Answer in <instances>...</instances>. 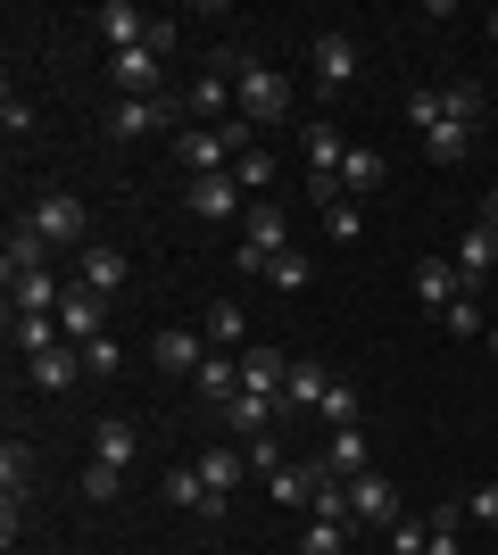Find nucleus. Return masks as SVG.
<instances>
[{"label":"nucleus","instance_id":"obj_22","mask_svg":"<svg viewBox=\"0 0 498 555\" xmlns=\"http://www.w3.org/2000/svg\"><path fill=\"white\" fill-rule=\"evenodd\" d=\"M133 448H142V431H133L125 415H100V423H92V456H100V464H117V473H125V464H133Z\"/></svg>","mask_w":498,"mask_h":555},{"label":"nucleus","instance_id":"obj_41","mask_svg":"<svg viewBox=\"0 0 498 555\" xmlns=\"http://www.w3.org/2000/svg\"><path fill=\"white\" fill-rule=\"evenodd\" d=\"M424 539H432V522H416V514L391 522V555H424Z\"/></svg>","mask_w":498,"mask_h":555},{"label":"nucleus","instance_id":"obj_16","mask_svg":"<svg viewBox=\"0 0 498 555\" xmlns=\"http://www.w3.org/2000/svg\"><path fill=\"white\" fill-rule=\"evenodd\" d=\"M349 498H357V522H374V531H391V522H399V481H382V473H357Z\"/></svg>","mask_w":498,"mask_h":555},{"label":"nucleus","instance_id":"obj_21","mask_svg":"<svg viewBox=\"0 0 498 555\" xmlns=\"http://www.w3.org/2000/svg\"><path fill=\"white\" fill-rule=\"evenodd\" d=\"M490 266H498V232L474 224L465 241H457V274H465V291H482V282H490Z\"/></svg>","mask_w":498,"mask_h":555},{"label":"nucleus","instance_id":"obj_34","mask_svg":"<svg viewBox=\"0 0 498 555\" xmlns=\"http://www.w3.org/2000/svg\"><path fill=\"white\" fill-rule=\"evenodd\" d=\"M424 522H432L424 555H465V531H457V522H465V506H440V514H424Z\"/></svg>","mask_w":498,"mask_h":555},{"label":"nucleus","instance_id":"obj_47","mask_svg":"<svg viewBox=\"0 0 498 555\" xmlns=\"http://www.w3.org/2000/svg\"><path fill=\"white\" fill-rule=\"evenodd\" d=\"M440 324H449V332H457V340H474V332H482V307H474V299H457V307H449V315H440Z\"/></svg>","mask_w":498,"mask_h":555},{"label":"nucleus","instance_id":"obj_39","mask_svg":"<svg viewBox=\"0 0 498 555\" xmlns=\"http://www.w3.org/2000/svg\"><path fill=\"white\" fill-rule=\"evenodd\" d=\"M117 489H125V473H117V464H84V498H92V506H108V498H117Z\"/></svg>","mask_w":498,"mask_h":555},{"label":"nucleus","instance_id":"obj_42","mask_svg":"<svg viewBox=\"0 0 498 555\" xmlns=\"http://www.w3.org/2000/svg\"><path fill=\"white\" fill-rule=\"evenodd\" d=\"M0 133H9V141H25V133H34V100H17V92L0 100Z\"/></svg>","mask_w":498,"mask_h":555},{"label":"nucleus","instance_id":"obj_23","mask_svg":"<svg viewBox=\"0 0 498 555\" xmlns=\"http://www.w3.org/2000/svg\"><path fill=\"white\" fill-rule=\"evenodd\" d=\"M216 415H225V431H241V440H266V423H274V398L241 390V398H225Z\"/></svg>","mask_w":498,"mask_h":555},{"label":"nucleus","instance_id":"obj_13","mask_svg":"<svg viewBox=\"0 0 498 555\" xmlns=\"http://www.w3.org/2000/svg\"><path fill=\"white\" fill-rule=\"evenodd\" d=\"M59 324H67V348H92L100 332H108V299L75 282V291H67V307H59Z\"/></svg>","mask_w":498,"mask_h":555},{"label":"nucleus","instance_id":"obj_24","mask_svg":"<svg viewBox=\"0 0 498 555\" xmlns=\"http://www.w3.org/2000/svg\"><path fill=\"white\" fill-rule=\"evenodd\" d=\"M191 390L208 398V406H225V398H241V357H225V348H216L208 365L191 373Z\"/></svg>","mask_w":498,"mask_h":555},{"label":"nucleus","instance_id":"obj_45","mask_svg":"<svg viewBox=\"0 0 498 555\" xmlns=\"http://www.w3.org/2000/svg\"><path fill=\"white\" fill-rule=\"evenodd\" d=\"M465 522H482V531H498V481H482L474 498H465Z\"/></svg>","mask_w":498,"mask_h":555},{"label":"nucleus","instance_id":"obj_14","mask_svg":"<svg viewBox=\"0 0 498 555\" xmlns=\"http://www.w3.org/2000/svg\"><path fill=\"white\" fill-rule=\"evenodd\" d=\"M92 34H100L108 50H142V42H150V17L133 9V0H108V9H92Z\"/></svg>","mask_w":498,"mask_h":555},{"label":"nucleus","instance_id":"obj_28","mask_svg":"<svg viewBox=\"0 0 498 555\" xmlns=\"http://www.w3.org/2000/svg\"><path fill=\"white\" fill-rule=\"evenodd\" d=\"M382 175H391V166H382L374 150H349V158H341V199H366V191H382Z\"/></svg>","mask_w":498,"mask_h":555},{"label":"nucleus","instance_id":"obj_44","mask_svg":"<svg viewBox=\"0 0 498 555\" xmlns=\"http://www.w3.org/2000/svg\"><path fill=\"white\" fill-rule=\"evenodd\" d=\"M117 365H125V348L108 340V332H100V340L84 348V373H92V382H100V373H117Z\"/></svg>","mask_w":498,"mask_h":555},{"label":"nucleus","instance_id":"obj_10","mask_svg":"<svg viewBox=\"0 0 498 555\" xmlns=\"http://www.w3.org/2000/svg\"><path fill=\"white\" fill-rule=\"evenodd\" d=\"M158 498H166V506H183V514H208V522H225V489L200 481V464H175V473L158 481Z\"/></svg>","mask_w":498,"mask_h":555},{"label":"nucleus","instance_id":"obj_18","mask_svg":"<svg viewBox=\"0 0 498 555\" xmlns=\"http://www.w3.org/2000/svg\"><path fill=\"white\" fill-rule=\"evenodd\" d=\"M125 274H133V266H125V249H108V241H92V249H84V266H75V282H84V291H100V299H117Z\"/></svg>","mask_w":498,"mask_h":555},{"label":"nucleus","instance_id":"obj_43","mask_svg":"<svg viewBox=\"0 0 498 555\" xmlns=\"http://www.w3.org/2000/svg\"><path fill=\"white\" fill-rule=\"evenodd\" d=\"M233 183H241V191H266V183H274V158H266V150H250V158L233 166Z\"/></svg>","mask_w":498,"mask_h":555},{"label":"nucleus","instance_id":"obj_49","mask_svg":"<svg viewBox=\"0 0 498 555\" xmlns=\"http://www.w3.org/2000/svg\"><path fill=\"white\" fill-rule=\"evenodd\" d=\"M482 340H490V357H498V324H490V332H482Z\"/></svg>","mask_w":498,"mask_h":555},{"label":"nucleus","instance_id":"obj_25","mask_svg":"<svg viewBox=\"0 0 498 555\" xmlns=\"http://www.w3.org/2000/svg\"><path fill=\"white\" fill-rule=\"evenodd\" d=\"M299 150H308V183H316V175H341V158H349V141L332 133L324 116H316L308 133H299Z\"/></svg>","mask_w":498,"mask_h":555},{"label":"nucleus","instance_id":"obj_36","mask_svg":"<svg viewBox=\"0 0 498 555\" xmlns=\"http://www.w3.org/2000/svg\"><path fill=\"white\" fill-rule=\"evenodd\" d=\"M474 116H482L474 83H440V125H474Z\"/></svg>","mask_w":498,"mask_h":555},{"label":"nucleus","instance_id":"obj_4","mask_svg":"<svg viewBox=\"0 0 498 555\" xmlns=\"http://www.w3.org/2000/svg\"><path fill=\"white\" fill-rule=\"evenodd\" d=\"M283 249H291V241H283V208H266V199H258V208L241 216L233 266H241V274H266V257H283Z\"/></svg>","mask_w":498,"mask_h":555},{"label":"nucleus","instance_id":"obj_8","mask_svg":"<svg viewBox=\"0 0 498 555\" xmlns=\"http://www.w3.org/2000/svg\"><path fill=\"white\" fill-rule=\"evenodd\" d=\"M250 208H258V199H250V191H241L233 175H200V183H191V216H216V224H241Z\"/></svg>","mask_w":498,"mask_h":555},{"label":"nucleus","instance_id":"obj_30","mask_svg":"<svg viewBox=\"0 0 498 555\" xmlns=\"http://www.w3.org/2000/svg\"><path fill=\"white\" fill-rule=\"evenodd\" d=\"M332 473H341V481H357V473H374V456H366V431H357V423H349V431H332Z\"/></svg>","mask_w":498,"mask_h":555},{"label":"nucleus","instance_id":"obj_27","mask_svg":"<svg viewBox=\"0 0 498 555\" xmlns=\"http://www.w3.org/2000/svg\"><path fill=\"white\" fill-rule=\"evenodd\" d=\"M75 373H84V348H50V357H34V390H75Z\"/></svg>","mask_w":498,"mask_h":555},{"label":"nucleus","instance_id":"obj_6","mask_svg":"<svg viewBox=\"0 0 498 555\" xmlns=\"http://www.w3.org/2000/svg\"><path fill=\"white\" fill-rule=\"evenodd\" d=\"M108 83H117V92L125 100H158L166 92V59H158V50H117V59H108Z\"/></svg>","mask_w":498,"mask_h":555},{"label":"nucleus","instance_id":"obj_1","mask_svg":"<svg viewBox=\"0 0 498 555\" xmlns=\"http://www.w3.org/2000/svg\"><path fill=\"white\" fill-rule=\"evenodd\" d=\"M233 100H241V116H250V125H283L299 92H291V75H274L266 59H250V67L233 75Z\"/></svg>","mask_w":498,"mask_h":555},{"label":"nucleus","instance_id":"obj_48","mask_svg":"<svg viewBox=\"0 0 498 555\" xmlns=\"http://www.w3.org/2000/svg\"><path fill=\"white\" fill-rule=\"evenodd\" d=\"M482 224H490V232H498V191H490V199H482Z\"/></svg>","mask_w":498,"mask_h":555},{"label":"nucleus","instance_id":"obj_38","mask_svg":"<svg viewBox=\"0 0 498 555\" xmlns=\"http://www.w3.org/2000/svg\"><path fill=\"white\" fill-rule=\"evenodd\" d=\"M266 282H274V291H308V257H299V249L266 257Z\"/></svg>","mask_w":498,"mask_h":555},{"label":"nucleus","instance_id":"obj_20","mask_svg":"<svg viewBox=\"0 0 498 555\" xmlns=\"http://www.w3.org/2000/svg\"><path fill=\"white\" fill-rule=\"evenodd\" d=\"M291 365H283V348H241V390H258V398H283Z\"/></svg>","mask_w":498,"mask_h":555},{"label":"nucleus","instance_id":"obj_3","mask_svg":"<svg viewBox=\"0 0 498 555\" xmlns=\"http://www.w3.org/2000/svg\"><path fill=\"white\" fill-rule=\"evenodd\" d=\"M175 125H183V92H158V100H117V108H108V133H117V141L175 133Z\"/></svg>","mask_w":498,"mask_h":555},{"label":"nucleus","instance_id":"obj_31","mask_svg":"<svg viewBox=\"0 0 498 555\" xmlns=\"http://www.w3.org/2000/svg\"><path fill=\"white\" fill-rule=\"evenodd\" d=\"M241 473H250V448H208V456H200V481L208 489H225V498H233V481Z\"/></svg>","mask_w":498,"mask_h":555},{"label":"nucleus","instance_id":"obj_2","mask_svg":"<svg viewBox=\"0 0 498 555\" xmlns=\"http://www.w3.org/2000/svg\"><path fill=\"white\" fill-rule=\"evenodd\" d=\"M25 224L42 232L50 249H75V257L92 249V232H84V224H92V216H84V199H75V191H42V199H34V216H25Z\"/></svg>","mask_w":498,"mask_h":555},{"label":"nucleus","instance_id":"obj_51","mask_svg":"<svg viewBox=\"0 0 498 555\" xmlns=\"http://www.w3.org/2000/svg\"><path fill=\"white\" fill-rule=\"evenodd\" d=\"M482 555H498V547H482Z\"/></svg>","mask_w":498,"mask_h":555},{"label":"nucleus","instance_id":"obj_46","mask_svg":"<svg viewBox=\"0 0 498 555\" xmlns=\"http://www.w3.org/2000/svg\"><path fill=\"white\" fill-rule=\"evenodd\" d=\"M407 125L432 133V125H440V92H407Z\"/></svg>","mask_w":498,"mask_h":555},{"label":"nucleus","instance_id":"obj_40","mask_svg":"<svg viewBox=\"0 0 498 555\" xmlns=\"http://www.w3.org/2000/svg\"><path fill=\"white\" fill-rule=\"evenodd\" d=\"M324 423H332V431H349V423H357V390H349V382H332V390H324Z\"/></svg>","mask_w":498,"mask_h":555},{"label":"nucleus","instance_id":"obj_29","mask_svg":"<svg viewBox=\"0 0 498 555\" xmlns=\"http://www.w3.org/2000/svg\"><path fill=\"white\" fill-rule=\"evenodd\" d=\"M200 332H208V348H225V357H233V348L250 340V315H241L233 299H216V307H208V324H200Z\"/></svg>","mask_w":498,"mask_h":555},{"label":"nucleus","instance_id":"obj_50","mask_svg":"<svg viewBox=\"0 0 498 555\" xmlns=\"http://www.w3.org/2000/svg\"><path fill=\"white\" fill-rule=\"evenodd\" d=\"M482 25H490V42H498V9H490V17H482Z\"/></svg>","mask_w":498,"mask_h":555},{"label":"nucleus","instance_id":"obj_15","mask_svg":"<svg viewBox=\"0 0 498 555\" xmlns=\"http://www.w3.org/2000/svg\"><path fill=\"white\" fill-rule=\"evenodd\" d=\"M0 274H9V282H25V274H50V241H42L34 224H25V216L9 224V249H0Z\"/></svg>","mask_w":498,"mask_h":555},{"label":"nucleus","instance_id":"obj_33","mask_svg":"<svg viewBox=\"0 0 498 555\" xmlns=\"http://www.w3.org/2000/svg\"><path fill=\"white\" fill-rule=\"evenodd\" d=\"M299 555H349V522H299Z\"/></svg>","mask_w":498,"mask_h":555},{"label":"nucleus","instance_id":"obj_9","mask_svg":"<svg viewBox=\"0 0 498 555\" xmlns=\"http://www.w3.org/2000/svg\"><path fill=\"white\" fill-rule=\"evenodd\" d=\"M457 299H465V274H457V257H416V307L449 315Z\"/></svg>","mask_w":498,"mask_h":555},{"label":"nucleus","instance_id":"obj_32","mask_svg":"<svg viewBox=\"0 0 498 555\" xmlns=\"http://www.w3.org/2000/svg\"><path fill=\"white\" fill-rule=\"evenodd\" d=\"M465 150H474V125H432V133H424V158L432 166H457Z\"/></svg>","mask_w":498,"mask_h":555},{"label":"nucleus","instance_id":"obj_26","mask_svg":"<svg viewBox=\"0 0 498 555\" xmlns=\"http://www.w3.org/2000/svg\"><path fill=\"white\" fill-rule=\"evenodd\" d=\"M9 340H17L25 357H50V348H67V324H59V315H9Z\"/></svg>","mask_w":498,"mask_h":555},{"label":"nucleus","instance_id":"obj_7","mask_svg":"<svg viewBox=\"0 0 498 555\" xmlns=\"http://www.w3.org/2000/svg\"><path fill=\"white\" fill-rule=\"evenodd\" d=\"M183 116H191V125H225V116H241L233 75H225V67H200V83L183 92Z\"/></svg>","mask_w":498,"mask_h":555},{"label":"nucleus","instance_id":"obj_52","mask_svg":"<svg viewBox=\"0 0 498 555\" xmlns=\"http://www.w3.org/2000/svg\"><path fill=\"white\" fill-rule=\"evenodd\" d=\"M490 125H498V108H490Z\"/></svg>","mask_w":498,"mask_h":555},{"label":"nucleus","instance_id":"obj_35","mask_svg":"<svg viewBox=\"0 0 498 555\" xmlns=\"http://www.w3.org/2000/svg\"><path fill=\"white\" fill-rule=\"evenodd\" d=\"M25 481H34V448L0 440V489H17V498H25Z\"/></svg>","mask_w":498,"mask_h":555},{"label":"nucleus","instance_id":"obj_37","mask_svg":"<svg viewBox=\"0 0 498 555\" xmlns=\"http://www.w3.org/2000/svg\"><path fill=\"white\" fill-rule=\"evenodd\" d=\"M357 232H366V208H357V199H341V208H324V241H332V249H349Z\"/></svg>","mask_w":498,"mask_h":555},{"label":"nucleus","instance_id":"obj_17","mask_svg":"<svg viewBox=\"0 0 498 555\" xmlns=\"http://www.w3.org/2000/svg\"><path fill=\"white\" fill-rule=\"evenodd\" d=\"M324 390H332V373H324V357H291L283 406H299V415H324Z\"/></svg>","mask_w":498,"mask_h":555},{"label":"nucleus","instance_id":"obj_19","mask_svg":"<svg viewBox=\"0 0 498 555\" xmlns=\"http://www.w3.org/2000/svg\"><path fill=\"white\" fill-rule=\"evenodd\" d=\"M316 481H324V464H283V473H266V498H274L283 514H308Z\"/></svg>","mask_w":498,"mask_h":555},{"label":"nucleus","instance_id":"obj_5","mask_svg":"<svg viewBox=\"0 0 498 555\" xmlns=\"http://www.w3.org/2000/svg\"><path fill=\"white\" fill-rule=\"evenodd\" d=\"M175 158L191 166V183H200V175H233V141H225V125H183V133H175Z\"/></svg>","mask_w":498,"mask_h":555},{"label":"nucleus","instance_id":"obj_12","mask_svg":"<svg viewBox=\"0 0 498 555\" xmlns=\"http://www.w3.org/2000/svg\"><path fill=\"white\" fill-rule=\"evenodd\" d=\"M208 357H216V348H208V332H183V324L150 340V365H158V373H183V382H191L200 365H208Z\"/></svg>","mask_w":498,"mask_h":555},{"label":"nucleus","instance_id":"obj_11","mask_svg":"<svg viewBox=\"0 0 498 555\" xmlns=\"http://www.w3.org/2000/svg\"><path fill=\"white\" fill-rule=\"evenodd\" d=\"M308 67H316V92L341 100V92H349V75H357V42H349V34H316V59H308Z\"/></svg>","mask_w":498,"mask_h":555}]
</instances>
